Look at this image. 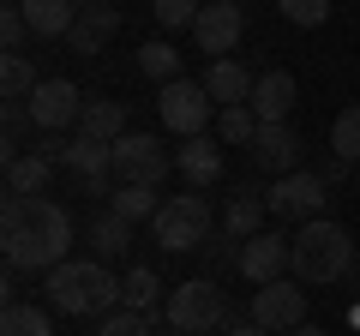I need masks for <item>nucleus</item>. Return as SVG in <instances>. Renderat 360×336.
<instances>
[{"instance_id": "f257e3e1", "label": "nucleus", "mask_w": 360, "mask_h": 336, "mask_svg": "<svg viewBox=\"0 0 360 336\" xmlns=\"http://www.w3.org/2000/svg\"><path fill=\"white\" fill-rule=\"evenodd\" d=\"M6 234V264L13 271H37V276H49L54 264H66L72 259V240H78V228H72V217H66V205H54V198H30V217L25 222H13V228H0Z\"/></svg>"}, {"instance_id": "f03ea898", "label": "nucleus", "mask_w": 360, "mask_h": 336, "mask_svg": "<svg viewBox=\"0 0 360 336\" xmlns=\"http://www.w3.org/2000/svg\"><path fill=\"white\" fill-rule=\"evenodd\" d=\"M42 300L66 318H108L120 312V276L103 259H66L42 276Z\"/></svg>"}, {"instance_id": "7ed1b4c3", "label": "nucleus", "mask_w": 360, "mask_h": 336, "mask_svg": "<svg viewBox=\"0 0 360 336\" xmlns=\"http://www.w3.org/2000/svg\"><path fill=\"white\" fill-rule=\"evenodd\" d=\"M288 252H295V283L307 288H330L342 283V276H354V234L342 228V222L319 217V222H300V234L288 240Z\"/></svg>"}, {"instance_id": "20e7f679", "label": "nucleus", "mask_w": 360, "mask_h": 336, "mask_svg": "<svg viewBox=\"0 0 360 336\" xmlns=\"http://www.w3.org/2000/svg\"><path fill=\"white\" fill-rule=\"evenodd\" d=\"M217 234V205H210L205 193H168L162 210H156L150 222V240L162 246V252H198V246Z\"/></svg>"}, {"instance_id": "39448f33", "label": "nucleus", "mask_w": 360, "mask_h": 336, "mask_svg": "<svg viewBox=\"0 0 360 336\" xmlns=\"http://www.w3.org/2000/svg\"><path fill=\"white\" fill-rule=\"evenodd\" d=\"M162 324H174L180 336H210V330H229L234 324V306L210 276H193V283L168 288L162 300Z\"/></svg>"}, {"instance_id": "423d86ee", "label": "nucleus", "mask_w": 360, "mask_h": 336, "mask_svg": "<svg viewBox=\"0 0 360 336\" xmlns=\"http://www.w3.org/2000/svg\"><path fill=\"white\" fill-rule=\"evenodd\" d=\"M264 198H270V217L276 222H319L324 205H330V181L312 174V168H295V174H276V186Z\"/></svg>"}, {"instance_id": "0eeeda50", "label": "nucleus", "mask_w": 360, "mask_h": 336, "mask_svg": "<svg viewBox=\"0 0 360 336\" xmlns=\"http://www.w3.org/2000/svg\"><path fill=\"white\" fill-rule=\"evenodd\" d=\"M168 174H174V150H168L156 132H127V138H115V181L162 186Z\"/></svg>"}, {"instance_id": "6e6552de", "label": "nucleus", "mask_w": 360, "mask_h": 336, "mask_svg": "<svg viewBox=\"0 0 360 336\" xmlns=\"http://www.w3.org/2000/svg\"><path fill=\"white\" fill-rule=\"evenodd\" d=\"M210 91L198 84V78H174V84H162L156 91V115H162L168 132H180V138H205L210 127Z\"/></svg>"}, {"instance_id": "1a4fd4ad", "label": "nucleus", "mask_w": 360, "mask_h": 336, "mask_svg": "<svg viewBox=\"0 0 360 336\" xmlns=\"http://www.w3.org/2000/svg\"><path fill=\"white\" fill-rule=\"evenodd\" d=\"M252 324H264L270 336H288L307 324V283H264L252 288Z\"/></svg>"}, {"instance_id": "9d476101", "label": "nucleus", "mask_w": 360, "mask_h": 336, "mask_svg": "<svg viewBox=\"0 0 360 336\" xmlns=\"http://www.w3.org/2000/svg\"><path fill=\"white\" fill-rule=\"evenodd\" d=\"M84 103L90 96L78 91L72 78H42L30 91V120H37V132H66V127L84 120Z\"/></svg>"}, {"instance_id": "9b49d317", "label": "nucleus", "mask_w": 360, "mask_h": 336, "mask_svg": "<svg viewBox=\"0 0 360 336\" xmlns=\"http://www.w3.org/2000/svg\"><path fill=\"white\" fill-rule=\"evenodd\" d=\"M246 37V13L240 0H205V13H198L193 25V42L210 54V60H229V49Z\"/></svg>"}, {"instance_id": "f8f14e48", "label": "nucleus", "mask_w": 360, "mask_h": 336, "mask_svg": "<svg viewBox=\"0 0 360 336\" xmlns=\"http://www.w3.org/2000/svg\"><path fill=\"white\" fill-rule=\"evenodd\" d=\"M295 271V252H288V240L283 234H252V240H240V276L252 288H264V283H283V276Z\"/></svg>"}, {"instance_id": "ddd939ff", "label": "nucleus", "mask_w": 360, "mask_h": 336, "mask_svg": "<svg viewBox=\"0 0 360 336\" xmlns=\"http://www.w3.org/2000/svg\"><path fill=\"white\" fill-rule=\"evenodd\" d=\"M264 217H270V198L258 186H229V198L217 210V228L229 240H252V234H264Z\"/></svg>"}, {"instance_id": "4468645a", "label": "nucleus", "mask_w": 360, "mask_h": 336, "mask_svg": "<svg viewBox=\"0 0 360 336\" xmlns=\"http://www.w3.org/2000/svg\"><path fill=\"white\" fill-rule=\"evenodd\" d=\"M295 103H300V84H295V72H283V66H270V72H258V84H252V115H258V127H276V120H288L295 115Z\"/></svg>"}, {"instance_id": "2eb2a0df", "label": "nucleus", "mask_w": 360, "mask_h": 336, "mask_svg": "<svg viewBox=\"0 0 360 336\" xmlns=\"http://www.w3.org/2000/svg\"><path fill=\"white\" fill-rule=\"evenodd\" d=\"M300 150H307V144H300V132L288 127V120H276V127H258V138H252V162L264 168V174H295L300 168Z\"/></svg>"}, {"instance_id": "dca6fc26", "label": "nucleus", "mask_w": 360, "mask_h": 336, "mask_svg": "<svg viewBox=\"0 0 360 336\" xmlns=\"http://www.w3.org/2000/svg\"><path fill=\"white\" fill-rule=\"evenodd\" d=\"M174 168H180V181L193 186V193H210L222 181V144L217 138H180Z\"/></svg>"}, {"instance_id": "f3484780", "label": "nucleus", "mask_w": 360, "mask_h": 336, "mask_svg": "<svg viewBox=\"0 0 360 336\" xmlns=\"http://www.w3.org/2000/svg\"><path fill=\"white\" fill-rule=\"evenodd\" d=\"M198 84L210 91V103H217V108H234V103H252V84H258V78L229 54V60H210Z\"/></svg>"}, {"instance_id": "a211bd4d", "label": "nucleus", "mask_w": 360, "mask_h": 336, "mask_svg": "<svg viewBox=\"0 0 360 336\" xmlns=\"http://www.w3.org/2000/svg\"><path fill=\"white\" fill-rule=\"evenodd\" d=\"M115 30H120V13L108 6V0H96V6H84L78 25L66 30V49H72V54H103V42L115 37Z\"/></svg>"}, {"instance_id": "6ab92c4d", "label": "nucleus", "mask_w": 360, "mask_h": 336, "mask_svg": "<svg viewBox=\"0 0 360 336\" xmlns=\"http://www.w3.org/2000/svg\"><path fill=\"white\" fill-rule=\"evenodd\" d=\"M25 6V25H30V37H49V42H66V30L78 25V6L72 0H18Z\"/></svg>"}, {"instance_id": "aec40b11", "label": "nucleus", "mask_w": 360, "mask_h": 336, "mask_svg": "<svg viewBox=\"0 0 360 336\" xmlns=\"http://www.w3.org/2000/svg\"><path fill=\"white\" fill-rule=\"evenodd\" d=\"M84 240H90V259L115 264V259H127V252H132V222L115 217V210H103V217L84 228Z\"/></svg>"}, {"instance_id": "412c9836", "label": "nucleus", "mask_w": 360, "mask_h": 336, "mask_svg": "<svg viewBox=\"0 0 360 336\" xmlns=\"http://www.w3.org/2000/svg\"><path fill=\"white\" fill-rule=\"evenodd\" d=\"M127 108L115 103V96H90L84 103V120H78V138H96V144H115V138H127Z\"/></svg>"}, {"instance_id": "4be33fe9", "label": "nucleus", "mask_w": 360, "mask_h": 336, "mask_svg": "<svg viewBox=\"0 0 360 336\" xmlns=\"http://www.w3.org/2000/svg\"><path fill=\"white\" fill-rule=\"evenodd\" d=\"M54 156H42V150H30V156H18V162H6V193L13 198H42L49 193V181H54Z\"/></svg>"}, {"instance_id": "5701e85b", "label": "nucleus", "mask_w": 360, "mask_h": 336, "mask_svg": "<svg viewBox=\"0 0 360 336\" xmlns=\"http://www.w3.org/2000/svg\"><path fill=\"white\" fill-rule=\"evenodd\" d=\"M162 283H156V271L150 264H132L127 276H120V306H132V312H144V318H156L162 324Z\"/></svg>"}, {"instance_id": "b1692460", "label": "nucleus", "mask_w": 360, "mask_h": 336, "mask_svg": "<svg viewBox=\"0 0 360 336\" xmlns=\"http://www.w3.org/2000/svg\"><path fill=\"white\" fill-rule=\"evenodd\" d=\"M60 168L72 181H96V174H115V144H96V138H72L60 156Z\"/></svg>"}, {"instance_id": "393cba45", "label": "nucleus", "mask_w": 360, "mask_h": 336, "mask_svg": "<svg viewBox=\"0 0 360 336\" xmlns=\"http://www.w3.org/2000/svg\"><path fill=\"white\" fill-rule=\"evenodd\" d=\"M108 210H115V217H127L132 228H139V222H156L162 193H156V186H132V181H120L115 193H108Z\"/></svg>"}, {"instance_id": "a878e982", "label": "nucleus", "mask_w": 360, "mask_h": 336, "mask_svg": "<svg viewBox=\"0 0 360 336\" xmlns=\"http://www.w3.org/2000/svg\"><path fill=\"white\" fill-rule=\"evenodd\" d=\"M0 336H54V306H25V300H13V306L0 312Z\"/></svg>"}, {"instance_id": "bb28decb", "label": "nucleus", "mask_w": 360, "mask_h": 336, "mask_svg": "<svg viewBox=\"0 0 360 336\" xmlns=\"http://www.w3.org/2000/svg\"><path fill=\"white\" fill-rule=\"evenodd\" d=\"M252 138H258V115L246 103H234V108L217 115V144H246V150H252Z\"/></svg>"}, {"instance_id": "cd10ccee", "label": "nucleus", "mask_w": 360, "mask_h": 336, "mask_svg": "<svg viewBox=\"0 0 360 336\" xmlns=\"http://www.w3.org/2000/svg\"><path fill=\"white\" fill-rule=\"evenodd\" d=\"M330 156H342V162L360 168V103L330 120Z\"/></svg>"}, {"instance_id": "c85d7f7f", "label": "nucleus", "mask_w": 360, "mask_h": 336, "mask_svg": "<svg viewBox=\"0 0 360 336\" xmlns=\"http://www.w3.org/2000/svg\"><path fill=\"white\" fill-rule=\"evenodd\" d=\"M42 78L30 72V60L25 54H6L0 60V91H6V103H30V91H37Z\"/></svg>"}, {"instance_id": "c756f323", "label": "nucleus", "mask_w": 360, "mask_h": 336, "mask_svg": "<svg viewBox=\"0 0 360 336\" xmlns=\"http://www.w3.org/2000/svg\"><path fill=\"white\" fill-rule=\"evenodd\" d=\"M139 72H150L156 84H174L180 78V49L174 42H144L139 49Z\"/></svg>"}, {"instance_id": "7c9ffc66", "label": "nucleus", "mask_w": 360, "mask_h": 336, "mask_svg": "<svg viewBox=\"0 0 360 336\" xmlns=\"http://www.w3.org/2000/svg\"><path fill=\"white\" fill-rule=\"evenodd\" d=\"M150 13L162 30H193L198 13H205V0H150Z\"/></svg>"}, {"instance_id": "2f4dec72", "label": "nucleus", "mask_w": 360, "mask_h": 336, "mask_svg": "<svg viewBox=\"0 0 360 336\" xmlns=\"http://www.w3.org/2000/svg\"><path fill=\"white\" fill-rule=\"evenodd\" d=\"M96 336H156V318L120 306V312H108V318H96Z\"/></svg>"}, {"instance_id": "473e14b6", "label": "nucleus", "mask_w": 360, "mask_h": 336, "mask_svg": "<svg viewBox=\"0 0 360 336\" xmlns=\"http://www.w3.org/2000/svg\"><path fill=\"white\" fill-rule=\"evenodd\" d=\"M276 13H283L288 25H300V30H319L324 18H330V0H276Z\"/></svg>"}, {"instance_id": "72a5a7b5", "label": "nucleus", "mask_w": 360, "mask_h": 336, "mask_svg": "<svg viewBox=\"0 0 360 336\" xmlns=\"http://www.w3.org/2000/svg\"><path fill=\"white\" fill-rule=\"evenodd\" d=\"M25 37H30L25 6H18V0H6V6H0V42H6V54H18V49H25Z\"/></svg>"}, {"instance_id": "f704fd0d", "label": "nucleus", "mask_w": 360, "mask_h": 336, "mask_svg": "<svg viewBox=\"0 0 360 336\" xmlns=\"http://www.w3.org/2000/svg\"><path fill=\"white\" fill-rule=\"evenodd\" d=\"M319 174H324V181H330V186H336V181H348V174H354V162H342V156H330V162H324V168H319Z\"/></svg>"}, {"instance_id": "c9c22d12", "label": "nucleus", "mask_w": 360, "mask_h": 336, "mask_svg": "<svg viewBox=\"0 0 360 336\" xmlns=\"http://www.w3.org/2000/svg\"><path fill=\"white\" fill-rule=\"evenodd\" d=\"M229 336H270V330H264V324H252V318H246V324H229Z\"/></svg>"}, {"instance_id": "e433bc0d", "label": "nucleus", "mask_w": 360, "mask_h": 336, "mask_svg": "<svg viewBox=\"0 0 360 336\" xmlns=\"http://www.w3.org/2000/svg\"><path fill=\"white\" fill-rule=\"evenodd\" d=\"M288 336H330V330H319V324H300V330H288Z\"/></svg>"}, {"instance_id": "4c0bfd02", "label": "nucleus", "mask_w": 360, "mask_h": 336, "mask_svg": "<svg viewBox=\"0 0 360 336\" xmlns=\"http://www.w3.org/2000/svg\"><path fill=\"white\" fill-rule=\"evenodd\" d=\"M72 6H78V13H84V6H96V0H72Z\"/></svg>"}, {"instance_id": "58836bf2", "label": "nucleus", "mask_w": 360, "mask_h": 336, "mask_svg": "<svg viewBox=\"0 0 360 336\" xmlns=\"http://www.w3.org/2000/svg\"><path fill=\"white\" fill-rule=\"evenodd\" d=\"M354 276H360V252H354Z\"/></svg>"}, {"instance_id": "ea45409f", "label": "nucleus", "mask_w": 360, "mask_h": 336, "mask_svg": "<svg viewBox=\"0 0 360 336\" xmlns=\"http://www.w3.org/2000/svg\"><path fill=\"white\" fill-rule=\"evenodd\" d=\"M354 181H360V168H354Z\"/></svg>"}]
</instances>
